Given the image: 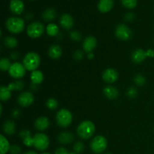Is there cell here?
Masks as SVG:
<instances>
[{
  "label": "cell",
  "mask_w": 154,
  "mask_h": 154,
  "mask_svg": "<svg viewBox=\"0 0 154 154\" xmlns=\"http://www.w3.org/2000/svg\"><path fill=\"white\" fill-rule=\"evenodd\" d=\"M11 145L7 138L3 135H0V154H6L10 150Z\"/></svg>",
  "instance_id": "23"
},
{
  "label": "cell",
  "mask_w": 154,
  "mask_h": 154,
  "mask_svg": "<svg viewBox=\"0 0 154 154\" xmlns=\"http://www.w3.org/2000/svg\"><path fill=\"white\" fill-rule=\"evenodd\" d=\"M147 57H154V51L152 49H149L146 51Z\"/></svg>",
  "instance_id": "42"
},
{
  "label": "cell",
  "mask_w": 154,
  "mask_h": 154,
  "mask_svg": "<svg viewBox=\"0 0 154 154\" xmlns=\"http://www.w3.org/2000/svg\"><path fill=\"white\" fill-rule=\"evenodd\" d=\"M5 46L7 47L9 49H13V48H16L18 45V41L16 38L13 37V36H8L5 37L3 40Z\"/></svg>",
  "instance_id": "25"
},
{
  "label": "cell",
  "mask_w": 154,
  "mask_h": 154,
  "mask_svg": "<svg viewBox=\"0 0 154 154\" xmlns=\"http://www.w3.org/2000/svg\"><path fill=\"white\" fill-rule=\"evenodd\" d=\"M84 148H85V146H84V143H83L82 141H77V142L74 144V152L76 153L77 154H80L82 153L84 150Z\"/></svg>",
  "instance_id": "31"
},
{
  "label": "cell",
  "mask_w": 154,
  "mask_h": 154,
  "mask_svg": "<svg viewBox=\"0 0 154 154\" xmlns=\"http://www.w3.org/2000/svg\"><path fill=\"white\" fill-rule=\"evenodd\" d=\"M11 96V91L8 89V87L5 86H2L0 87V99L3 102H6L8 100Z\"/></svg>",
  "instance_id": "27"
},
{
  "label": "cell",
  "mask_w": 154,
  "mask_h": 154,
  "mask_svg": "<svg viewBox=\"0 0 154 154\" xmlns=\"http://www.w3.org/2000/svg\"><path fill=\"white\" fill-rule=\"evenodd\" d=\"M96 131L95 124L90 120H84L78 125L77 128L78 135L84 140H87L91 138Z\"/></svg>",
  "instance_id": "1"
},
{
  "label": "cell",
  "mask_w": 154,
  "mask_h": 154,
  "mask_svg": "<svg viewBox=\"0 0 154 154\" xmlns=\"http://www.w3.org/2000/svg\"><path fill=\"white\" fill-rule=\"evenodd\" d=\"M34 147L39 151H44L49 147L50 139L47 135L44 133H37L33 136Z\"/></svg>",
  "instance_id": "6"
},
{
  "label": "cell",
  "mask_w": 154,
  "mask_h": 154,
  "mask_svg": "<svg viewBox=\"0 0 154 154\" xmlns=\"http://www.w3.org/2000/svg\"><path fill=\"white\" fill-rule=\"evenodd\" d=\"M11 66V63L10 59L6 58H2L0 60V69L2 71H8L9 69Z\"/></svg>",
  "instance_id": "28"
},
{
  "label": "cell",
  "mask_w": 154,
  "mask_h": 154,
  "mask_svg": "<svg viewBox=\"0 0 154 154\" xmlns=\"http://www.w3.org/2000/svg\"><path fill=\"white\" fill-rule=\"evenodd\" d=\"M46 106L48 109L55 110L58 107V102H57V99H54V98H51V99L47 100Z\"/></svg>",
  "instance_id": "30"
},
{
  "label": "cell",
  "mask_w": 154,
  "mask_h": 154,
  "mask_svg": "<svg viewBox=\"0 0 154 154\" xmlns=\"http://www.w3.org/2000/svg\"><path fill=\"white\" fill-rule=\"evenodd\" d=\"M102 79L108 84H113L118 79V73L114 69H107L103 72Z\"/></svg>",
  "instance_id": "11"
},
{
  "label": "cell",
  "mask_w": 154,
  "mask_h": 154,
  "mask_svg": "<svg viewBox=\"0 0 154 154\" xmlns=\"http://www.w3.org/2000/svg\"><path fill=\"white\" fill-rule=\"evenodd\" d=\"M31 1H34V0H31Z\"/></svg>",
  "instance_id": "51"
},
{
  "label": "cell",
  "mask_w": 154,
  "mask_h": 154,
  "mask_svg": "<svg viewBox=\"0 0 154 154\" xmlns=\"http://www.w3.org/2000/svg\"><path fill=\"white\" fill-rule=\"evenodd\" d=\"M41 63L40 57L35 52L27 53L23 60V64L26 69L30 72L37 70Z\"/></svg>",
  "instance_id": "2"
},
{
  "label": "cell",
  "mask_w": 154,
  "mask_h": 154,
  "mask_svg": "<svg viewBox=\"0 0 154 154\" xmlns=\"http://www.w3.org/2000/svg\"><path fill=\"white\" fill-rule=\"evenodd\" d=\"M135 19V14L132 12H129V13H127L126 15H125V20L127 21H132Z\"/></svg>",
  "instance_id": "41"
},
{
  "label": "cell",
  "mask_w": 154,
  "mask_h": 154,
  "mask_svg": "<svg viewBox=\"0 0 154 154\" xmlns=\"http://www.w3.org/2000/svg\"><path fill=\"white\" fill-rule=\"evenodd\" d=\"M56 17H57V12H56L55 9L53 8L46 9L42 14V17L47 22L54 20Z\"/></svg>",
  "instance_id": "24"
},
{
  "label": "cell",
  "mask_w": 154,
  "mask_h": 154,
  "mask_svg": "<svg viewBox=\"0 0 154 154\" xmlns=\"http://www.w3.org/2000/svg\"><path fill=\"white\" fill-rule=\"evenodd\" d=\"M8 89L11 90V91H13V90H15L14 83H11V84H9L8 86Z\"/></svg>",
  "instance_id": "44"
},
{
  "label": "cell",
  "mask_w": 154,
  "mask_h": 154,
  "mask_svg": "<svg viewBox=\"0 0 154 154\" xmlns=\"http://www.w3.org/2000/svg\"><path fill=\"white\" fill-rule=\"evenodd\" d=\"M23 143L24 144V145L26 146V147H32L34 144V140H33V137L29 136L27 138H24L23 140Z\"/></svg>",
  "instance_id": "37"
},
{
  "label": "cell",
  "mask_w": 154,
  "mask_h": 154,
  "mask_svg": "<svg viewBox=\"0 0 154 154\" xmlns=\"http://www.w3.org/2000/svg\"><path fill=\"white\" fill-rule=\"evenodd\" d=\"M126 94H127V96L130 99H134L138 95V90H137L136 88L135 87H129L128 89L127 92H126Z\"/></svg>",
  "instance_id": "33"
},
{
  "label": "cell",
  "mask_w": 154,
  "mask_h": 154,
  "mask_svg": "<svg viewBox=\"0 0 154 154\" xmlns=\"http://www.w3.org/2000/svg\"><path fill=\"white\" fill-rule=\"evenodd\" d=\"M134 81H135V84L139 87H141V86L144 85L146 83V79H145V77L142 75H136L135 76V78H134Z\"/></svg>",
  "instance_id": "32"
},
{
  "label": "cell",
  "mask_w": 154,
  "mask_h": 154,
  "mask_svg": "<svg viewBox=\"0 0 154 154\" xmlns=\"http://www.w3.org/2000/svg\"><path fill=\"white\" fill-rule=\"evenodd\" d=\"M63 54V51L60 45H51L48 50V55L51 59L54 60H57L60 58Z\"/></svg>",
  "instance_id": "19"
},
{
  "label": "cell",
  "mask_w": 154,
  "mask_h": 154,
  "mask_svg": "<svg viewBox=\"0 0 154 154\" xmlns=\"http://www.w3.org/2000/svg\"><path fill=\"white\" fill-rule=\"evenodd\" d=\"M70 154H77V153H75V152H71Z\"/></svg>",
  "instance_id": "49"
},
{
  "label": "cell",
  "mask_w": 154,
  "mask_h": 154,
  "mask_svg": "<svg viewBox=\"0 0 154 154\" xmlns=\"http://www.w3.org/2000/svg\"><path fill=\"white\" fill-rule=\"evenodd\" d=\"M57 139L62 144H69L75 139V136L70 132H63L58 135Z\"/></svg>",
  "instance_id": "18"
},
{
  "label": "cell",
  "mask_w": 154,
  "mask_h": 154,
  "mask_svg": "<svg viewBox=\"0 0 154 154\" xmlns=\"http://www.w3.org/2000/svg\"><path fill=\"white\" fill-rule=\"evenodd\" d=\"M12 115H13V117H15V118H17V117H19L20 116L19 110H14V111H13V113H12Z\"/></svg>",
  "instance_id": "43"
},
{
  "label": "cell",
  "mask_w": 154,
  "mask_h": 154,
  "mask_svg": "<svg viewBox=\"0 0 154 154\" xmlns=\"http://www.w3.org/2000/svg\"><path fill=\"white\" fill-rule=\"evenodd\" d=\"M121 3L128 9L135 8L137 5V0H121Z\"/></svg>",
  "instance_id": "29"
},
{
  "label": "cell",
  "mask_w": 154,
  "mask_h": 154,
  "mask_svg": "<svg viewBox=\"0 0 154 154\" xmlns=\"http://www.w3.org/2000/svg\"><path fill=\"white\" fill-rule=\"evenodd\" d=\"M35 127L38 131H44L50 126V120L46 117H40L35 121Z\"/></svg>",
  "instance_id": "16"
},
{
  "label": "cell",
  "mask_w": 154,
  "mask_h": 154,
  "mask_svg": "<svg viewBox=\"0 0 154 154\" xmlns=\"http://www.w3.org/2000/svg\"><path fill=\"white\" fill-rule=\"evenodd\" d=\"M107 146H108V141L106 138L102 135H96L90 142V149L96 154L103 153L106 150Z\"/></svg>",
  "instance_id": "4"
},
{
  "label": "cell",
  "mask_w": 154,
  "mask_h": 154,
  "mask_svg": "<svg viewBox=\"0 0 154 154\" xmlns=\"http://www.w3.org/2000/svg\"><path fill=\"white\" fill-rule=\"evenodd\" d=\"M103 93L105 97L109 99H115L118 97L119 91L116 87L113 86H107L104 88Z\"/></svg>",
  "instance_id": "20"
},
{
  "label": "cell",
  "mask_w": 154,
  "mask_h": 154,
  "mask_svg": "<svg viewBox=\"0 0 154 154\" xmlns=\"http://www.w3.org/2000/svg\"><path fill=\"white\" fill-rule=\"evenodd\" d=\"M5 26L10 32L17 34L24 29L25 22L22 18L18 17H11L6 20Z\"/></svg>",
  "instance_id": "3"
},
{
  "label": "cell",
  "mask_w": 154,
  "mask_h": 154,
  "mask_svg": "<svg viewBox=\"0 0 154 154\" xmlns=\"http://www.w3.org/2000/svg\"><path fill=\"white\" fill-rule=\"evenodd\" d=\"M45 26L40 22H33L28 26L26 33L32 38H38L43 35Z\"/></svg>",
  "instance_id": "7"
},
{
  "label": "cell",
  "mask_w": 154,
  "mask_h": 154,
  "mask_svg": "<svg viewBox=\"0 0 154 154\" xmlns=\"http://www.w3.org/2000/svg\"><path fill=\"white\" fill-rule=\"evenodd\" d=\"M46 32L48 35L51 36V37H54V36H57L59 34L60 28H59L57 24L51 23H49L47 26Z\"/></svg>",
  "instance_id": "26"
},
{
  "label": "cell",
  "mask_w": 154,
  "mask_h": 154,
  "mask_svg": "<svg viewBox=\"0 0 154 154\" xmlns=\"http://www.w3.org/2000/svg\"><path fill=\"white\" fill-rule=\"evenodd\" d=\"M72 114L69 110L66 108H62L57 112L56 116L57 123L60 127L67 128L71 125L72 122Z\"/></svg>",
  "instance_id": "5"
},
{
  "label": "cell",
  "mask_w": 154,
  "mask_h": 154,
  "mask_svg": "<svg viewBox=\"0 0 154 154\" xmlns=\"http://www.w3.org/2000/svg\"><path fill=\"white\" fill-rule=\"evenodd\" d=\"M3 132L8 135H12L16 132V125L13 120H8L3 124Z\"/></svg>",
  "instance_id": "21"
},
{
  "label": "cell",
  "mask_w": 154,
  "mask_h": 154,
  "mask_svg": "<svg viewBox=\"0 0 154 154\" xmlns=\"http://www.w3.org/2000/svg\"><path fill=\"white\" fill-rule=\"evenodd\" d=\"M24 7V3L21 0H11L9 4L11 11L14 14H21L23 12Z\"/></svg>",
  "instance_id": "13"
},
{
  "label": "cell",
  "mask_w": 154,
  "mask_h": 154,
  "mask_svg": "<svg viewBox=\"0 0 154 154\" xmlns=\"http://www.w3.org/2000/svg\"><path fill=\"white\" fill-rule=\"evenodd\" d=\"M30 79H31L32 83L33 84H40L44 80V75L41 71L35 70L32 72L31 75H30Z\"/></svg>",
  "instance_id": "22"
},
{
  "label": "cell",
  "mask_w": 154,
  "mask_h": 154,
  "mask_svg": "<svg viewBox=\"0 0 154 154\" xmlns=\"http://www.w3.org/2000/svg\"><path fill=\"white\" fill-rule=\"evenodd\" d=\"M15 85V90H17V91H21L25 87V83L23 82L21 80H17V81L14 82Z\"/></svg>",
  "instance_id": "36"
},
{
  "label": "cell",
  "mask_w": 154,
  "mask_h": 154,
  "mask_svg": "<svg viewBox=\"0 0 154 154\" xmlns=\"http://www.w3.org/2000/svg\"><path fill=\"white\" fill-rule=\"evenodd\" d=\"M105 154H112L111 153H106Z\"/></svg>",
  "instance_id": "50"
},
{
  "label": "cell",
  "mask_w": 154,
  "mask_h": 154,
  "mask_svg": "<svg viewBox=\"0 0 154 154\" xmlns=\"http://www.w3.org/2000/svg\"><path fill=\"white\" fill-rule=\"evenodd\" d=\"M114 3V0H99L98 9L102 13H107L112 9Z\"/></svg>",
  "instance_id": "17"
},
{
  "label": "cell",
  "mask_w": 154,
  "mask_h": 154,
  "mask_svg": "<svg viewBox=\"0 0 154 154\" xmlns=\"http://www.w3.org/2000/svg\"><path fill=\"white\" fill-rule=\"evenodd\" d=\"M23 154H38V153H36V152L32 151V150H29V151L26 152V153H24Z\"/></svg>",
  "instance_id": "47"
},
{
  "label": "cell",
  "mask_w": 154,
  "mask_h": 154,
  "mask_svg": "<svg viewBox=\"0 0 154 154\" xmlns=\"http://www.w3.org/2000/svg\"><path fill=\"white\" fill-rule=\"evenodd\" d=\"M26 70V69L24 67L23 63L15 62L11 64V66L8 70V73L12 78L15 79H20L25 75Z\"/></svg>",
  "instance_id": "9"
},
{
  "label": "cell",
  "mask_w": 154,
  "mask_h": 154,
  "mask_svg": "<svg viewBox=\"0 0 154 154\" xmlns=\"http://www.w3.org/2000/svg\"><path fill=\"white\" fill-rule=\"evenodd\" d=\"M29 136H31V133H30V132L29 130L24 129V130H22L20 132V137L22 138V140H23L24 138H27Z\"/></svg>",
  "instance_id": "40"
},
{
  "label": "cell",
  "mask_w": 154,
  "mask_h": 154,
  "mask_svg": "<svg viewBox=\"0 0 154 154\" xmlns=\"http://www.w3.org/2000/svg\"><path fill=\"white\" fill-rule=\"evenodd\" d=\"M54 154H70V153L68 151V150L66 148H65V147H58V148L55 150Z\"/></svg>",
  "instance_id": "39"
},
{
  "label": "cell",
  "mask_w": 154,
  "mask_h": 154,
  "mask_svg": "<svg viewBox=\"0 0 154 154\" xmlns=\"http://www.w3.org/2000/svg\"><path fill=\"white\" fill-rule=\"evenodd\" d=\"M18 57H19V55H18L17 53L16 52L11 53V57L12 58V60H16V59L18 58Z\"/></svg>",
  "instance_id": "45"
},
{
  "label": "cell",
  "mask_w": 154,
  "mask_h": 154,
  "mask_svg": "<svg viewBox=\"0 0 154 154\" xmlns=\"http://www.w3.org/2000/svg\"><path fill=\"white\" fill-rule=\"evenodd\" d=\"M17 102L22 107L30 106L34 102V96L30 92H23L18 96Z\"/></svg>",
  "instance_id": "10"
},
{
  "label": "cell",
  "mask_w": 154,
  "mask_h": 154,
  "mask_svg": "<svg viewBox=\"0 0 154 154\" xmlns=\"http://www.w3.org/2000/svg\"><path fill=\"white\" fill-rule=\"evenodd\" d=\"M97 45V40L93 36L90 35L87 36L84 41L83 42V49L86 53L89 54V53L93 52V50L96 48Z\"/></svg>",
  "instance_id": "12"
},
{
  "label": "cell",
  "mask_w": 154,
  "mask_h": 154,
  "mask_svg": "<svg viewBox=\"0 0 154 154\" xmlns=\"http://www.w3.org/2000/svg\"><path fill=\"white\" fill-rule=\"evenodd\" d=\"M70 38L75 42H78L81 39V34L78 31H73L70 33Z\"/></svg>",
  "instance_id": "35"
},
{
  "label": "cell",
  "mask_w": 154,
  "mask_h": 154,
  "mask_svg": "<svg viewBox=\"0 0 154 154\" xmlns=\"http://www.w3.org/2000/svg\"><path fill=\"white\" fill-rule=\"evenodd\" d=\"M74 57H75V59L76 60H78V61H80V60H81L83 59V57H84V52L81 51H76L75 52V54H74Z\"/></svg>",
  "instance_id": "38"
},
{
  "label": "cell",
  "mask_w": 154,
  "mask_h": 154,
  "mask_svg": "<svg viewBox=\"0 0 154 154\" xmlns=\"http://www.w3.org/2000/svg\"><path fill=\"white\" fill-rule=\"evenodd\" d=\"M147 57V53L143 49L138 48L135 50L132 54V60L135 63H141L144 62Z\"/></svg>",
  "instance_id": "14"
},
{
  "label": "cell",
  "mask_w": 154,
  "mask_h": 154,
  "mask_svg": "<svg viewBox=\"0 0 154 154\" xmlns=\"http://www.w3.org/2000/svg\"><path fill=\"white\" fill-rule=\"evenodd\" d=\"M60 23L65 29H70L74 25V19L69 14H63L60 17Z\"/></svg>",
  "instance_id": "15"
},
{
  "label": "cell",
  "mask_w": 154,
  "mask_h": 154,
  "mask_svg": "<svg viewBox=\"0 0 154 154\" xmlns=\"http://www.w3.org/2000/svg\"><path fill=\"white\" fill-rule=\"evenodd\" d=\"M115 35L120 40L129 41L132 37V32L128 26L121 23L116 27Z\"/></svg>",
  "instance_id": "8"
},
{
  "label": "cell",
  "mask_w": 154,
  "mask_h": 154,
  "mask_svg": "<svg viewBox=\"0 0 154 154\" xmlns=\"http://www.w3.org/2000/svg\"><path fill=\"white\" fill-rule=\"evenodd\" d=\"M87 58L89 60H93L94 58V54L93 53H89V54H87Z\"/></svg>",
  "instance_id": "46"
},
{
  "label": "cell",
  "mask_w": 154,
  "mask_h": 154,
  "mask_svg": "<svg viewBox=\"0 0 154 154\" xmlns=\"http://www.w3.org/2000/svg\"><path fill=\"white\" fill-rule=\"evenodd\" d=\"M42 154H51L50 153H47V152H45V153H42Z\"/></svg>",
  "instance_id": "48"
},
{
  "label": "cell",
  "mask_w": 154,
  "mask_h": 154,
  "mask_svg": "<svg viewBox=\"0 0 154 154\" xmlns=\"http://www.w3.org/2000/svg\"><path fill=\"white\" fill-rule=\"evenodd\" d=\"M21 150H22L20 146L17 145V144H13L12 146H11L9 153L10 154H20Z\"/></svg>",
  "instance_id": "34"
}]
</instances>
